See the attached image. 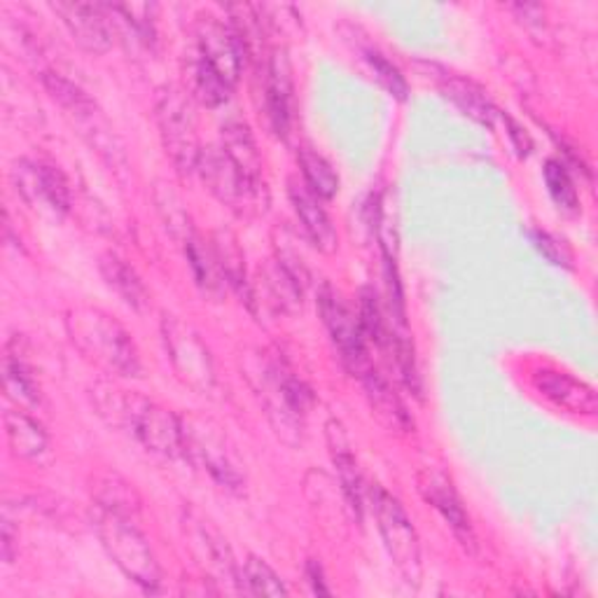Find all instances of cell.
Masks as SVG:
<instances>
[{
	"label": "cell",
	"instance_id": "6da1fadb",
	"mask_svg": "<svg viewBox=\"0 0 598 598\" xmlns=\"http://www.w3.org/2000/svg\"><path fill=\"white\" fill-rule=\"evenodd\" d=\"M69 330L75 344L99 365L124 377H136L141 370L132 337L111 316L99 309H75L69 318Z\"/></svg>",
	"mask_w": 598,
	"mask_h": 598
},
{
	"label": "cell",
	"instance_id": "7a4b0ae2",
	"mask_svg": "<svg viewBox=\"0 0 598 598\" xmlns=\"http://www.w3.org/2000/svg\"><path fill=\"white\" fill-rule=\"evenodd\" d=\"M96 528L103 547L109 549L113 561L122 568L126 578L134 580L150 594L159 591L162 573L157 559L153 549H150L147 538L134 526L132 517L101 507Z\"/></svg>",
	"mask_w": 598,
	"mask_h": 598
},
{
	"label": "cell",
	"instance_id": "3957f363",
	"mask_svg": "<svg viewBox=\"0 0 598 598\" xmlns=\"http://www.w3.org/2000/svg\"><path fill=\"white\" fill-rule=\"evenodd\" d=\"M113 414L147 452L166 458L185 456L183 423L159 404L138 395H120L113 400Z\"/></svg>",
	"mask_w": 598,
	"mask_h": 598
},
{
	"label": "cell",
	"instance_id": "277c9868",
	"mask_svg": "<svg viewBox=\"0 0 598 598\" xmlns=\"http://www.w3.org/2000/svg\"><path fill=\"white\" fill-rule=\"evenodd\" d=\"M365 498L372 507L383 545H386L395 566L408 575V578H416L421 566V547L408 512L381 486L365 488Z\"/></svg>",
	"mask_w": 598,
	"mask_h": 598
},
{
	"label": "cell",
	"instance_id": "5b68a950",
	"mask_svg": "<svg viewBox=\"0 0 598 598\" xmlns=\"http://www.w3.org/2000/svg\"><path fill=\"white\" fill-rule=\"evenodd\" d=\"M318 309L320 316H323V323L334 341V347L341 353V360L360 377L372 370L368 358V337L365 330H362L360 316H355L344 299L339 297V292H334L330 286L320 290Z\"/></svg>",
	"mask_w": 598,
	"mask_h": 598
},
{
	"label": "cell",
	"instance_id": "8992f818",
	"mask_svg": "<svg viewBox=\"0 0 598 598\" xmlns=\"http://www.w3.org/2000/svg\"><path fill=\"white\" fill-rule=\"evenodd\" d=\"M164 341L171 362L178 377L195 389H210L213 383V362L208 349L199 334L181 320H166L164 323Z\"/></svg>",
	"mask_w": 598,
	"mask_h": 598
},
{
	"label": "cell",
	"instance_id": "52a82bcc",
	"mask_svg": "<svg viewBox=\"0 0 598 598\" xmlns=\"http://www.w3.org/2000/svg\"><path fill=\"white\" fill-rule=\"evenodd\" d=\"M199 56H204L213 69H216L223 80L234 87L237 84L239 75H241V66H244V54L246 48L244 42L234 27L220 24L213 17H206V21H202L199 29Z\"/></svg>",
	"mask_w": 598,
	"mask_h": 598
},
{
	"label": "cell",
	"instance_id": "ba28073f",
	"mask_svg": "<svg viewBox=\"0 0 598 598\" xmlns=\"http://www.w3.org/2000/svg\"><path fill=\"white\" fill-rule=\"evenodd\" d=\"M159 122L164 141L171 157L181 168H197L199 162V147H197V134H195V122H192L189 109L185 101L168 92L159 101Z\"/></svg>",
	"mask_w": 598,
	"mask_h": 598
},
{
	"label": "cell",
	"instance_id": "9c48e42d",
	"mask_svg": "<svg viewBox=\"0 0 598 598\" xmlns=\"http://www.w3.org/2000/svg\"><path fill=\"white\" fill-rule=\"evenodd\" d=\"M197 168H202V176L210 185V189L227 204H244L252 199L255 192H258V183L248 181L241 174V168L229 159L225 150H204Z\"/></svg>",
	"mask_w": 598,
	"mask_h": 598
},
{
	"label": "cell",
	"instance_id": "30bf717a",
	"mask_svg": "<svg viewBox=\"0 0 598 598\" xmlns=\"http://www.w3.org/2000/svg\"><path fill=\"white\" fill-rule=\"evenodd\" d=\"M54 10L61 14L63 24L69 27L71 35L90 52H105L113 45L111 14L105 6L87 3H59Z\"/></svg>",
	"mask_w": 598,
	"mask_h": 598
},
{
	"label": "cell",
	"instance_id": "8fae6325",
	"mask_svg": "<svg viewBox=\"0 0 598 598\" xmlns=\"http://www.w3.org/2000/svg\"><path fill=\"white\" fill-rule=\"evenodd\" d=\"M19 189L29 199L45 202L54 210H69L71 189L61 171L48 162H21L17 164Z\"/></svg>",
	"mask_w": 598,
	"mask_h": 598
},
{
	"label": "cell",
	"instance_id": "7c38bea8",
	"mask_svg": "<svg viewBox=\"0 0 598 598\" xmlns=\"http://www.w3.org/2000/svg\"><path fill=\"white\" fill-rule=\"evenodd\" d=\"M536 389L551 400L557 408L575 412V414H587L594 416L598 410V398L596 391L585 381H578L575 377L557 370H538L533 377Z\"/></svg>",
	"mask_w": 598,
	"mask_h": 598
},
{
	"label": "cell",
	"instance_id": "4fadbf2b",
	"mask_svg": "<svg viewBox=\"0 0 598 598\" xmlns=\"http://www.w3.org/2000/svg\"><path fill=\"white\" fill-rule=\"evenodd\" d=\"M421 491H423L425 501H429L444 517V522L452 526L454 536L461 540V545L473 549L475 547V530H473V524H470L465 507L461 505V498L456 496L452 482H448L440 473H425L421 477Z\"/></svg>",
	"mask_w": 598,
	"mask_h": 598
},
{
	"label": "cell",
	"instance_id": "5bb4252c",
	"mask_svg": "<svg viewBox=\"0 0 598 598\" xmlns=\"http://www.w3.org/2000/svg\"><path fill=\"white\" fill-rule=\"evenodd\" d=\"M290 199L313 246L323 252H332L337 248V229L320 204V197L307 183H290Z\"/></svg>",
	"mask_w": 598,
	"mask_h": 598
},
{
	"label": "cell",
	"instance_id": "9a60e30c",
	"mask_svg": "<svg viewBox=\"0 0 598 598\" xmlns=\"http://www.w3.org/2000/svg\"><path fill=\"white\" fill-rule=\"evenodd\" d=\"M183 448H185V456H189L195 463H202L223 486L227 488L241 486L239 470L234 467L229 454L225 452L218 440L208 437L202 431H187L183 425Z\"/></svg>",
	"mask_w": 598,
	"mask_h": 598
},
{
	"label": "cell",
	"instance_id": "2e32d148",
	"mask_svg": "<svg viewBox=\"0 0 598 598\" xmlns=\"http://www.w3.org/2000/svg\"><path fill=\"white\" fill-rule=\"evenodd\" d=\"M267 113L279 136H286L292 120V80L283 54H274L267 69Z\"/></svg>",
	"mask_w": 598,
	"mask_h": 598
},
{
	"label": "cell",
	"instance_id": "e0dca14e",
	"mask_svg": "<svg viewBox=\"0 0 598 598\" xmlns=\"http://www.w3.org/2000/svg\"><path fill=\"white\" fill-rule=\"evenodd\" d=\"M6 431H8L10 446L14 448L17 456L40 463L50 454V440H48L45 431H42L29 414L8 410L6 412Z\"/></svg>",
	"mask_w": 598,
	"mask_h": 598
},
{
	"label": "cell",
	"instance_id": "ac0fdd59",
	"mask_svg": "<svg viewBox=\"0 0 598 598\" xmlns=\"http://www.w3.org/2000/svg\"><path fill=\"white\" fill-rule=\"evenodd\" d=\"M223 150L229 155V159L241 168V174L258 183L260 181V157L258 150H255L252 136L248 132L246 124L231 122L223 130Z\"/></svg>",
	"mask_w": 598,
	"mask_h": 598
},
{
	"label": "cell",
	"instance_id": "d6986e66",
	"mask_svg": "<svg viewBox=\"0 0 598 598\" xmlns=\"http://www.w3.org/2000/svg\"><path fill=\"white\" fill-rule=\"evenodd\" d=\"M444 94L452 99L458 109L463 113H467L473 120H477L480 124H494V117H496V109L491 105V101L486 99V94L475 87L473 82H465L461 78H448L444 84H442Z\"/></svg>",
	"mask_w": 598,
	"mask_h": 598
},
{
	"label": "cell",
	"instance_id": "ffe728a7",
	"mask_svg": "<svg viewBox=\"0 0 598 598\" xmlns=\"http://www.w3.org/2000/svg\"><path fill=\"white\" fill-rule=\"evenodd\" d=\"M101 271L105 276V281H109V286L117 290V295L124 299L126 305L134 307V309L145 307L147 292H145L143 283L138 281L134 269L126 267L120 258H115V255H109V258H103V262H101Z\"/></svg>",
	"mask_w": 598,
	"mask_h": 598
},
{
	"label": "cell",
	"instance_id": "44dd1931",
	"mask_svg": "<svg viewBox=\"0 0 598 598\" xmlns=\"http://www.w3.org/2000/svg\"><path fill=\"white\" fill-rule=\"evenodd\" d=\"M362 381H365V391L372 400V408L377 410V414L386 423L398 425L400 431H408L410 419H408V414H404V408L400 404V400L389 389V383L383 381L374 370H368L365 374H362Z\"/></svg>",
	"mask_w": 598,
	"mask_h": 598
},
{
	"label": "cell",
	"instance_id": "7402d4cb",
	"mask_svg": "<svg viewBox=\"0 0 598 598\" xmlns=\"http://www.w3.org/2000/svg\"><path fill=\"white\" fill-rule=\"evenodd\" d=\"M3 383L6 393L19 408H35L40 402L38 383L31 374V370L21 360H14L12 355H6L3 360Z\"/></svg>",
	"mask_w": 598,
	"mask_h": 598
},
{
	"label": "cell",
	"instance_id": "603a6c76",
	"mask_svg": "<svg viewBox=\"0 0 598 598\" xmlns=\"http://www.w3.org/2000/svg\"><path fill=\"white\" fill-rule=\"evenodd\" d=\"M299 164H302L305 183L316 192L320 199H332L337 195L339 176L334 174V168L323 155H318L313 153V150L305 147L302 153H299Z\"/></svg>",
	"mask_w": 598,
	"mask_h": 598
},
{
	"label": "cell",
	"instance_id": "cb8c5ba5",
	"mask_svg": "<svg viewBox=\"0 0 598 598\" xmlns=\"http://www.w3.org/2000/svg\"><path fill=\"white\" fill-rule=\"evenodd\" d=\"M195 90L199 94V99L210 105V109H218V105L227 103L229 94L234 87L223 80V75L210 66V63L197 54L195 61Z\"/></svg>",
	"mask_w": 598,
	"mask_h": 598
},
{
	"label": "cell",
	"instance_id": "d4e9b609",
	"mask_svg": "<svg viewBox=\"0 0 598 598\" xmlns=\"http://www.w3.org/2000/svg\"><path fill=\"white\" fill-rule=\"evenodd\" d=\"M42 82H45L48 92L61 103L66 105L69 111L73 113H92L94 111V101L84 94L75 82H71L69 78H63L59 73H42Z\"/></svg>",
	"mask_w": 598,
	"mask_h": 598
},
{
	"label": "cell",
	"instance_id": "484cf974",
	"mask_svg": "<svg viewBox=\"0 0 598 598\" xmlns=\"http://www.w3.org/2000/svg\"><path fill=\"white\" fill-rule=\"evenodd\" d=\"M244 585L248 594H265V596H286L288 589L283 580L276 575L262 559L250 557L244 566Z\"/></svg>",
	"mask_w": 598,
	"mask_h": 598
},
{
	"label": "cell",
	"instance_id": "4316f807",
	"mask_svg": "<svg viewBox=\"0 0 598 598\" xmlns=\"http://www.w3.org/2000/svg\"><path fill=\"white\" fill-rule=\"evenodd\" d=\"M545 183H547L551 199L557 202L561 208H568V210L578 208V189H575V185L570 181L566 164H561L557 159L547 162L545 164Z\"/></svg>",
	"mask_w": 598,
	"mask_h": 598
},
{
	"label": "cell",
	"instance_id": "83f0119b",
	"mask_svg": "<svg viewBox=\"0 0 598 598\" xmlns=\"http://www.w3.org/2000/svg\"><path fill=\"white\" fill-rule=\"evenodd\" d=\"M187 258H189V265H192V269H195V276L202 286H206V288L218 286L220 262H218L216 255H210L197 239H189L187 241Z\"/></svg>",
	"mask_w": 598,
	"mask_h": 598
},
{
	"label": "cell",
	"instance_id": "f1b7e54d",
	"mask_svg": "<svg viewBox=\"0 0 598 598\" xmlns=\"http://www.w3.org/2000/svg\"><path fill=\"white\" fill-rule=\"evenodd\" d=\"M368 61H370V69H372L374 78L379 80V84L383 90H386L389 94H393L395 99H408V92H410L408 80H404V75L393 66L389 59H383L381 54L370 52Z\"/></svg>",
	"mask_w": 598,
	"mask_h": 598
},
{
	"label": "cell",
	"instance_id": "f546056e",
	"mask_svg": "<svg viewBox=\"0 0 598 598\" xmlns=\"http://www.w3.org/2000/svg\"><path fill=\"white\" fill-rule=\"evenodd\" d=\"M360 323H362V330H365V337L372 339L374 344L381 347V344H386V341H391L389 330H386V320H383L381 309H379L372 292H362Z\"/></svg>",
	"mask_w": 598,
	"mask_h": 598
},
{
	"label": "cell",
	"instance_id": "4dcf8cb0",
	"mask_svg": "<svg viewBox=\"0 0 598 598\" xmlns=\"http://www.w3.org/2000/svg\"><path fill=\"white\" fill-rule=\"evenodd\" d=\"M334 463H337L339 477H341V484H344L349 501L360 512L362 503H365V486H362V480L358 475V465H355L353 456L351 454H339V456L334 454Z\"/></svg>",
	"mask_w": 598,
	"mask_h": 598
},
{
	"label": "cell",
	"instance_id": "1f68e13d",
	"mask_svg": "<svg viewBox=\"0 0 598 598\" xmlns=\"http://www.w3.org/2000/svg\"><path fill=\"white\" fill-rule=\"evenodd\" d=\"M530 237H533V244H536V248L545 255V258L551 265H559V267H568L570 265V255L566 252V248L557 239L549 237L547 231H533Z\"/></svg>",
	"mask_w": 598,
	"mask_h": 598
},
{
	"label": "cell",
	"instance_id": "d6a6232c",
	"mask_svg": "<svg viewBox=\"0 0 598 598\" xmlns=\"http://www.w3.org/2000/svg\"><path fill=\"white\" fill-rule=\"evenodd\" d=\"M307 573H309V580H311L316 594H330V589L323 582V570H320L318 564H309V570Z\"/></svg>",
	"mask_w": 598,
	"mask_h": 598
},
{
	"label": "cell",
	"instance_id": "836d02e7",
	"mask_svg": "<svg viewBox=\"0 0 598 598\" xmlns=\"http://www.w3.org/2000/svg\"><path fill=\"white\" fill-rule=\"evenodd\" d=\"M12 545H14V536L10 522H3V559L10 564L12 561Z\"/></svg>",
	"mask_w": 598,
	"mask_h": 598
}]
</instances>
